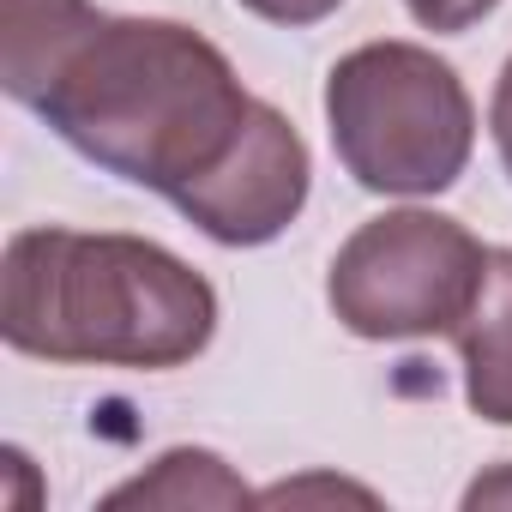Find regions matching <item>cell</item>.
<instances>
[{
	"label": "cell",
	"instance_id": "7",
	"mask_svg": "<svg viewBox=\"0 0 512 512\" xmlns=\"http://www.w3.org/2000/svg\"><path fill=\"white\" fill-rule=\"evenodd\" d=\"M253 494L217 452L205 446H169L151 470L127 476L121 488L103 494V512H127V506H157V512H235L253 506Z\"/></svg>",
	"mask_w": 512,
	"mask_h": 512
},
{
	"label": "cell",
	"instance_id": "10",
	"mask_svg": "<svg viewBox=\"0 0 512 512\" xmlns=\"http://www.w3.org/2000/svg\"><path fill=\"white\" fill-rule=\"evenodd\" d=\"M241 7L253 19H266V25H290V31H308L320 19H332L344 0H241Z\"/></svg>",
	"mask_w": 512,
	"mask_h": 512
},
{
	"label": "cell",
	"instance_id": "12",
	"mask_svg": "<svg viewBox=\"0 0 512 512\" xmlns=\"http://www.w3.org/2000/svg\"><path fill=\"white\" fill-rule=\"evenodd\" d=\"M482 506H512V458L482 470L470 488H464V512H482Z\"/></svg>",
	"mask_w": 512,
	"mask_h": 512
},
{
	"label": "cell",
	"instance_id": "8",
	"mask_svg": "<svg viewBox=\"0 0 512 512\" xmlns=\"http://www.w3.org/2000/svg\"><path fill=\"white\" fill-rule=\"evenodd\" d=\"M404 7H410V19H416L422 31L458 37V31H470V25H482L500 0H404Z\"/></svg>",
	"mask_w": 512,
	"mask_h": 512
},
{
	"label": "cell",
	"instance_id": "11",
	"mask_svg": "<svg viewBox=\"0 0 512 512\" xmlns=\"http://www.w3.org/2000/svg\"><path fill=\"white\" fill-rule=\"evenodd\" d=\"M488 133H494V151H500V169L512 175V55L494 79V103H488Z\"/></svg>",
	"mask_w": 512,
	"mask_h": 512
},
{
	"label": "cell",
	"instance_id": "9",
	"mask_svg": "<svg viewBox=\"0 0 512 512\" xmlns=\"http://www.w3.org/2000/svg\"><path fill=\"white\" fill-rule=\"evenodd\" d=\"M296 500H362V506H374L380 494L362 482H344V476H296V482H278L260 494V506H296Z\"/></svg>",
	"mask_w": 512,
	"mask_h": 512
},
{
	"label": "cell",
	"instance_id": "1",
	"mask_svg": "<svg viewBox=\"0 0 512 512\" xmlns=\"http://www.w3.org/2000/svg\"><path fill=\"white\" fill-rule=\"evenodd\" d=\"M0 85L85 163L169 205L235 151L260 103L193 25L115 19L91 0H0Z\"/></svg>",
	"mask_w": 512,
	"mask_h": 512
},
{
	"label": "cell",
	"instance_id": "5",
	"mask_svg": "<svg viewBox=\"0 0 512 512\" xmlns=\"http://www.w3.org/2000/svg\"><path fill=\"white\" fill-rule=\"evenodd\" d=\"M308 187H314L308 139L284 109L253 103V121L235 139V151L199 187H187L175 211L217 247H266L302 217Z\"/></svg>",
	"mask_w": 512,
	"mask_h": 512
},
{
	"label": "cell",
	"instance_id": "3",
	"mask_svg": "<svg viewBox=\"0 0 512 512\" xmlns=\"http://www.w3.org/2000/svg\"><path fill=\"white\" fill-rule=\"evenodd\" d=\"M332 151L356 187L392 199L446 193L476 151V103L422 43H362L326 73Z\"/></svg>",
	"mask_w": 512,
	"mask_h": 512
},
{
	"label": "cell",
	"instance_id": "6",
	"mask_svg": "<svg viewBox=\"0 0 512 512\" xmlns=\"http://www.w3.org/2000/svg\"><path fill=\"white\" fill-rule=\"evenodd\" d=\"M464 362V398L482 422L512 428V247H488L470 314L452 326Z\"/></svg>",
	"mask_w": 512,
	"mask_h": 512
},
{
	"label": "cell",
	"instance_id": "4",
	"mask_svg": "<svg viewBox=\"0 0 512 512\" xmlns=\"http://www.w3.org/2000/svg\"><path fill=\"white\" fill-rule=\"evenodd\" d=\"M488 247L446 211H386L368 217L326 272V302L344 332L368 344H404L452 332L482 284Z\"/></svg>",
	"mask_w": 512,
	"mask_h": 512
},
{
	"label": "cell",
	"instance_id": "2",
	"mask_svg": "<svg viewBox=\"0 0 512 512\" xmlns=\"http://www.w3.org/2000/svg\"><path fill=\"white\" fill-rule=\"evenodd\" d=\"M0 338L37 362L169 374L217 338V290L163 241L43 223L7 241Z\"/></svg>",
	"mask_w": 512,
	"mask_h": 512
}]
</instances>
